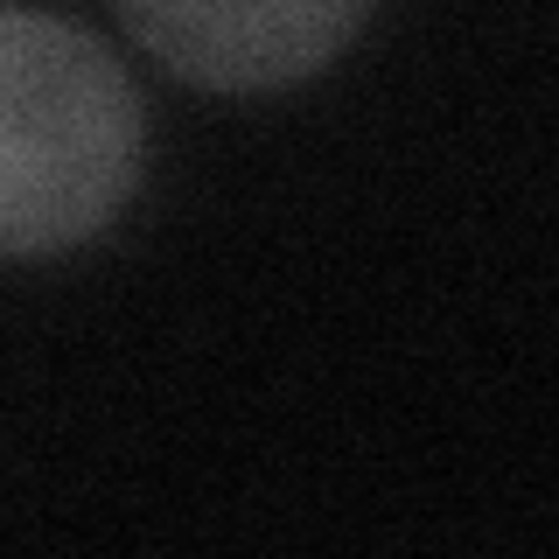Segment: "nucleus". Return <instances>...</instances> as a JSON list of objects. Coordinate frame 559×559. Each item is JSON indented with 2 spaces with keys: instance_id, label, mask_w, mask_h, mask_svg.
<instances>
[{
  "instance_id": "1",
  "label": "nucleus",
  "mask_w": 559,
  "mask_h": 559,
  "mask_svg": "<svg viewBox=\"0 0 559 559\" xmlns=\"http://www.w3.org/2000/svg\"><path fill=\"white\" fill-rule=\"evenodd\" d=\"M147 112L127 63L63 14L0 8V252L98 238L140 182Z\"/></svg>"
},
{
  "instance_id": "2",
  "label": "nucleus",
  "mask_w": 559,
  "mask_h": 559,
  "mask_svg": "<svg viewBox=\"0 0 559 559\" xmlns=\"http://www.w3.org/2000/svg\"><path fill=\"white\" fill-rule=\"evenodd\" d=\"M119 28L133 35L162 70L203 84V92H273L329 57L364 28L357 0H259V8H119Z\"/></svg>"
}]
</instances>
